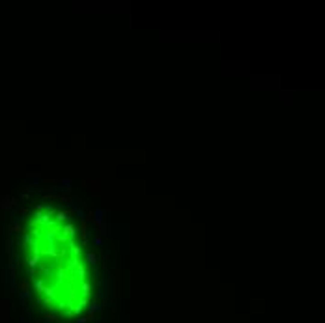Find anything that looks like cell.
Segmentation results:
<instances>
[{
    "label": "cell",
    "mask_w": 325,
    "mask_h": 323,
    "mask_svg": "<svg viewBox=\"0 0 325 323\" xmlns=\"http://www.w3.org/2000/svg\"><path fill=\"white\" fill-rule=\"evenodd\" d=\"M88 261H90V263H93V265H96V263H97V258H96V254H92V252H90V254H88Z\"/></svg>",
    "instance_id": "1"
}]
</instances>
